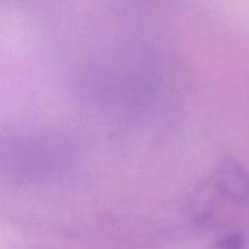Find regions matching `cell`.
Listing matches in <instances>:
<instances>
[{"label": "cell", "mask_w": 249, "mask_h": 249, "mask_svg": "<svg viewBox=\"0 0 249 249\" xmlns=\"http://www.w3.org/2000/svg\"><path fill=\"white\" fill-rule=\"evenodd\" d=\"M243 241L237 237H231L221 245V249H242Z\"/></svg>", "instance_id": "1"}]
</instances>
